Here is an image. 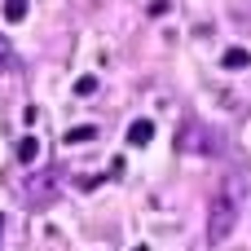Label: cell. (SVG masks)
<instances>
[{"label": "cell", "mask_w": 251, "mask_h": 251, "mask_svg": "<svg viewBox=\"0 0 251 251\" xmlns=\"http://www.w3.org/2000/svg\"><path fill=\"white\" fill-rule=\"evenodd\" d=\"M238 216H243V181L238 176H225V185L212 194V207H207V243L221 247L234 234Z\"/></svg>", "instance_id": "1"}, {"label": "cell", "mask_w": 251, "mask_h": 251, "mask_svg": "<svg viewBox=\"0 0 251 251\" xmlns=\"http://www.w3.org/2000/svg\"><path fill=\"white\" fill-rule=\"evenodd\" d=\"M181 150H190V154H216L221 150V137L216 132H207V128H199V124H190L185 132H181V141H176Z\"/></svg>", "instance_id": "2"}, {"label": "cell", "mask_w": 251, "mask_h": 251, "mask_svg": "<svg viewBox=\"0 0 251 251\" xmlns=\"http://www.w3.org/2000/svg\"><path fill=\"white\" fill-rule=\"evenodd\" d=\"M154 141V124L150 119H132L128 124V146H150Z\"/></svg>", "instance_id": "3"}, {"label": "cell", "mask_w": 251, "mask_h": 251, "mask_svg": "<svg viewBox=\"0 0 251 251\" xmlns=\"http://www.w3.org/2000/svg\"><path fill=\"white\" fill-rule=\"evenodd\" d=\"M221 66H225V71H247V66H251V53H247V49H225Z\"/></svg>", "instance_id": "4"}, {"label": "cell", "mask_w": 251, "mask_h": 251, "mask_svg": "<svg viewBox=\"0 0 251 251\" xmlns=\"http://www.w3.org/2000/svg\"><path fill=\"white\" fill-rule=\"evenodd\" d=\"M93 137H97V128H93V124H79V128H71L62 141H66V146H84V141H93Z\"/></svg>", "instance_id": "5"}, {"label": "cell", "mask_w": 251, "mask_h": 251, "mask_svg": "<svg viewBox=\"0 0 251 251\" xmlns=\"http://www.w3.org/2000/svg\"><path fill=\"white\" fill-rule=\"evenodd\" d=\"M35 159H40V141L35 137H22L18 141V163H35Z\"/></svg>", "instance_id": "6"}, {"label": "cell", "mask_w": 251, "mask_h": 251, "mask_svg": "<svg viewBox=\"0 0 251 251\" xmlns=\"http://www.w3.org/2000/svg\"><path fill=\"white\" fill-rule=\"evenodd\" d=\"M13 62H18V53H13V44H9V40L0 35V75H4V71H13Z\"/></svg>", "instance_id": "7"}, {"label": "cell", "mask_w": 251, "mask_h": 251, "mask_svg": "<svg viewBox=\"0 0 251 251\" xmlns=\"http://www.w3.org/2000/svg\"><path fill=\"white\" fill-rule=\"evenodd\" d=\"M4 18H9V22H22V18H26V0H9V4H4Z\"/></svg>", "instance_id": "8"}, {"label": "cell", "mask_w": 251, "mask_h": 251, "mask_svg": "<svg viewBox=\"0 0 251 251\" xmlns=\"http://www.w3.org/2000/svg\"><path fill=\"white\" fill-rule=\"evenodd\" d=\"M75 93H79V97L97 93V79H93V75H79V79H75Z\"/></svg>", "instance_id": "9"}, {"label": "cell", "mask_w": 251, "mask_h": 251, "mask_svg": "<svg viewBox=\"0 0 251 251\" xmlns=\"http://www.w3.org/2000/svg\"><path fill=\"white\" fill-rule=\"evenodd\" d=\"M0 229H4V216H0Z\"/></svg>", "instance_id": "10"}, {"label": "cell", "mask_w": 251, "mask_h": 251, "mask_svg": "<svg viewBox=\"0 0 251 251\" xmlns=\"http://www.w3.org/2000/svg\"><path fill=\"white\" fill-rule=\"evenodd\" d=\"M137 251H146V247H137Z\"/></svg>", "instance_id": "11"}]
</instances>
